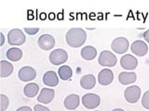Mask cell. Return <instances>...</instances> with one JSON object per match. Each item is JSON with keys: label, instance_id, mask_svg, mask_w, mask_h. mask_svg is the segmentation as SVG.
I'll return each mask as SVG.
<instances>
[{"label": "cell", "instance_id": "12", "mask_svg": "<svg viewBox=\"0 0 149 111\" xmlns=\"http://www.w3.org/2000/svg\"><path fill=\"white\" fill-rule=\"evenodd\" d=\"M114 81V73L110 69H104L99 72L98 75V82L101 85H109Z\"/></svg>", "mask_w": 149, "mask_h": 111}, {"label": "cell", "instance_id": "1", "mask_svg": "<svg viewBox=\"0 0 149 111\" xmlns=\"http://www.w3.org/2000/svg\"><path fill=\"white\" fill-rule=\"evenodd\" d=\"M86 39L87 34L81 28H71L65 35V40H66L67 45L70 47L74 48L80 47L86 42Z\"/></svg>", "mask_w": 149, "mask_h": 111}, {"label": "cell", "instance_id": "3", "mask_svg": "<svg viewBox=\"0 0 149 111\" xmlns=\"http://www.w3.org/2000/svg\"><path fill=\"white\" fill-rule=\"evenodd\" d=\"M49 62L53 65H61L67 61L68 54L63 48H58L53 50L49 54Z\"/></svg>", "mask_w": 149, "mask_h": 111}, {"label": "cell", "instance_id": "20", "mask_svg": "<svg viewBox=\"0 0 149 111\" xmlns=\"http://www.w3.org/2000/svg\"><path fill=\"white\" fill-rule=\"evenodd\" d=\"M12 72L13 65L6 60H1V62H0V76L2 78H6L10 76Z\"/></svg>", "mask_w": 149, "mask_h": 111}, {"label": "cell", "instance_id": "28", "mask_svg": "<svg viewBox=\"0 0 149 111\" xmlns=\"http://www.w3.org/2000/svg\"><path fill=\"white\" fill-rule=\"evenodd\" d=\"M143 38H144V40H146L147 43H149V30H146V32H143Z\"/></svg>", "mask_w": 149, "mask_h": 111}, {"label": "cell", "instance_id": "17", "mask_svg": "<svg viewBox=\"0 0 149 111\" xmlns=\"http://www.w3.org/2000/svg\"><path fill=\"white\" fill-rule=\"evenodd\" d=\"M96 84V78L92 74H87L80 79V86L85 90H91Z\"/></svg>", "mask_w": 149, "mask_h": 111}, {"label": "cell", "instance_id": "4", "mask_svg": "<svg viewBox=\"0 0 149 111\" xmlns=\"http://www.w3.org/2000/svg\"><path fill=\"white\" fill-rule=\"evenodd\" d=\"M141 96V89L137 85H132L124 91V98L130 104L137 103Z\"/></svg>", "mask_w": 149, "mask_h": 111}, {"label": "cell", "instance_id": "14", "mask_svg": "<svg viewBox=\"0 0 149 111\" xmlns=\"http://www.w3.org/2000/svg\"><path fill=\"white\" fill-rule=\"evenodd\" d=\"M64 108L68 110H74L78 108V106L80 105V98L77 95H69L64 98L63 101Z\"/></svg>", "mask_w": 149, "mask_h": 111}, {"label": "cell", "instance_id": "27", "mask_svg": "<svg viewBox=\"0 0 149 111\" xmlns=\"http://www.w3.org/2000/svg\"><path fill=\"white\" fill-rule=\"evenodd\" d=\"M16 111H33V110L31 109L30 106H21V108H19Z\"/></svg>", "mask_w": 149, "mask_h": 111}, {"label": "cell", "instance_id": "30", "mask_svg": "<svg viewBox=\"0 0 149 111\" xmlns=\"http://www.w3.org/2000/svg\"><path fill=\"white\" fill-rule=\"evenodd\" d=\"M112 111H124V110L121 109V108H115V109H113Z\"/></svg>", "mask_w": 149, "mask_h": 111}, {"label": "cell", "instance_id": "29", "mask_svg": "<svg viewBox=\"0 0 149 111\" xmlns=\"http://www.w3.org/2000/svg\"><path fill=\"white\" fill-rule=\"evenodd\" d=\"M0 35H1V44H0V45H4V41H5V36H4V34H3V32H1L0 34Z\"/></svg>", "mask_w": 149, "mask_h": 111}, {"label": "cell", "instance_id": "19", "mask_svg": "<svg viewBox=\"0 0 149 111\" xmlns=\"http://www.w3.org/2000/svg\"><path fill=\"white\" fill-rule=\"evenodd\" d=\"M38 92H39V86L37 83L35 82L27 83L24 86V89H23V94L25 95V96L29 97V98H33V97L36 96Z\"/></svg>", "mask_w": 149, "mask_h": 111}, {"label": "cell", "instance_id": "9", "mask_svg": "<svg viewBox=\"0 0 149 111\" xmlns=\"http://www.w3.org/2000/svg\"><path fill=\"white\" fill-rule=\"evenodd\" d=\"M19 79L22 82H31L36 77V71L34 68L30 66H25L20 69L18 72Z\"/></svg>", "mask_w": 149, "mask_h": 111}, {"label": "cell", "instance_id": "25", "mask_svg": "<svg viewBox=\"0 0 149 111\" xmlns=\"http://www.w3.org/2000/svg\"><path fill=\"white\" fill-rule=\"evenodd\" d=\"M24 32L30 35H35L39 32V28H24Z\"/></svg>", "mask_w": 149, "mask_h": 111}, {"label": "cell", "instance_id": "24", "mask_svg": "<svg viewBox=\"0 0 149 111\" xmlns=\"http://www.w3.org/2000/svg\"><path fill=\"white\" fill-rule=\"evenodd\" d=\"M142 106L146 109L149 110V91H146L142 97Z\"/></svg>", "mask_w": 149, "mask_h": 111}, {"label": "cell", "instance_id": "8", "mask_svg": "<svg viewBox=\"0 0 149 111\" xmlns=\"http://www.w3.org/2000/svg\"><path fill=\"white\" fill-rule=\"evenodd\" d=\"M120 65L126 71H133L138 66V60L132 55L126 54L120 58Z\"/></svg>", "mask_w": 149, "mask_h": 111}, {"label": "cell", "instance_id": "16", "mask_svg": "<svg viewBox=\"0 0 149 111\" xmlns=\"http://www.w3.org/2000/svg\"><path fill=\"white\" fill-rule=\"evenodd\" d=\"M137 75L135 72L132 71H123L119 73L118 75V82L123 85H128V84H132L134 82H136Z\"/></svg>", "mask_w": 149, "mask_h": 111}, {"label": "cell", "instance_id": "21", "mask_svg": "<svg viewBox=\"0 0 149 111\" xmlns=\"http://www.w3.org/2000/svg\"><path fill=\"white\" fill-rule=\"evenodd\" d=\"M6 56L8 59H9L10 61L17 62L19 60H21L22 58V51L18 47H11L8 49Z\"/></svg>", "mask_w": 149, "mask_h": 111}, {"label": "cell", "instance_id": "15", "mask_svg": "<svg viewBox=\"0 0 149 111\" xmlns=\"http://www.w3.org/2000/svg\"><path fill=\"white\" fill-rule=\"evenodd\" d=\"M43 82L44 84L49 87H55L59 84V78L58 75L53 71H47L43 75Z\"/></svg>", "mask_w": 149, "mask_h": 111}, {"label": "cell", "instance_id": "11", "mask_svg": "<svg viewBox=\"0 0 149 111\" xmlns=\"http://www.w3.org/2000/svg\"><path fill=\"white\" fill-rule=\"evenodd\" d=\"M130 49H132V52L134 55H136L137 57H143V56H146L147 54V52H148L147 45L142 40L134 41L133 43L132 44Z\"/></svg>", "mask_w": 149, "mask_h": 111}, {"label": "cell", "instance_id": "31", "mask_svg": "<svg viewBox=\"0 0 149 111\" xmlns=\"http://www.w3.org/2000/svg\"><path fill=\"white\" fill-rule=\"evenodd\" d=\"M96 111H97V110H96Z\"/></svg>", "mask_w": 149, "mask_h": 111}, {"label": "cell", "instance_id": "18", "mask_svg": "<svg viewBox=\"0 0 149 111\" xmlns=\"http://www.w3.org/2000/svg\"><path fill=\"white\" fill-rule=\"evenodd\" d=\"M80 55L83 59L93 60L97 56V50L95 47H93L91 45H87V46H84L82 48Z\"/></svg>", "mask_w": 149, "mask_h": 111}, {"label": "cell", "instance_id": "13", "mask_svg": "<svg viewBox=\"0 0 149 111\" xmlns=\"http://www.w3.org/2000/svg\"><path fill=\"white\" fill-rule=\"evenodd\" d=\"M55 92L53 89H49V88H44L42 89L39 95L37 96V101L41 104H49L51 101L54 99Z\"/></svg>", "mask_w": 149, "mask_h": 111}, {"label": "cell", "instance_id": "10", "mask_svg": "<svg viewBox=\"0 0 149 111\" xmlns=\"http://www.w3.org/2000/svg\"><path fill=\"white\" fill-rule=\"evenodd\" d=\"M38 46L45 51H49L55 46V39L50 34H42L37 41Z\"/></svg>", "mask_w": 149, "mask_h": 111}, {"label": "cell", "instance_id": "5", "mask_svg": "<svg viewBox=\"0 0 149 111\" xmlns=\"http://www.w3.org/2000/svg\"><path fill=\"white\" fill-rule=\"evenodd\" d=\"M129 40L125 37H116L112 41L111 48L114 52L118 54H124L129 49Z\"/></svg>", "mask_w": 149, "mask_h": 111}, {"label": "cell", "instance_id": "26", "mask_svg": "<svg viewBox=\"0 0 149 111\" xmlns=\"http://www.w3.org/2000/svg\"><path fill=\"white\" fill-rule=\"evenodd\" d=\"M34 111H50L47 106L37 104L34 106Z\"/></svg>", "mask_w": 149, "mask_h": 111}, {"label": "cell", "instance_id": "22", "mask_svg": "<svg viewBox=\"0 0 149 111\" xmlns=\"http://www.w3.org/2000/svg\"><path fill=\"white\" fill-rule=\"evenodd\" d=\"M58 75L63 81H68L73 76V71L67 65H63V66L60 67L58 69Z\"/></svg>", "mask_w": 149, "mask_h": 111}, {"label": "cell", "instance_id": "2", "mask_svg": "<svg viewBox=\"0 0 149 111\" xmlns=\"http://www.w3.org/2000/svg\"><path fill=\"white\" fill-rule=\"evenodd\" d=\"M26 37L20 29H12L8 34V42L10 45H22L24 44Z\"/></svg>", "mask_w": 149, "mask_h": 111}, {"label": "cell", "instance_id": "7", "mask_svg": "<svg viewBox=\"0 0 149 111\" xmlns=\"http://www.w3.org/2000/svg\"><path fill=\"white\" fill-rule=\"evenodd\" d=\"M101 98L96 94H86L82 97V105L88 109H94L100 106Z\"/></svg>", "mask_w": 149, "mask_h": 111}, {"label": "cell", "instance_id": "23", "mask_svg": "<svg viewBox=\"0 0 149 111\" xmlns=\"http://www.w3.org/2000/svg\"><path fill=\"white\" fill-rule=\"evenodd\" d=\"M0 100H1V104H0L1 108H0V110H1V111L6 110L8 108V105H9V100L8 98V96H6L3 94L0 95Z\"/></svg>", "mask_w": 149, "mask_h": 111}, {"label": "cell", "instance_id": "6", "mask_svg": "<svg viewBox=\"0 0 149 111\" xmlns=\"http://www.w3.org/2000/svg\"><path fill=\"white\" fill-rule=\"evenodd\" d=\"M116 61H118V59H116V56L107 50L101 52L99 59H98V62L102 67H114L116 64Z\"/></svg>", "mask_w": 149, "mask_h": 111}]
</instances>
